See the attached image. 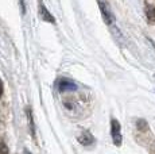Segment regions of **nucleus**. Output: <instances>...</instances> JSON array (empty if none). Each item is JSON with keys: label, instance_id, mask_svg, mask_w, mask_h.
I'll return each mask as SVG.
<instances>
[{"label": "nucleus", "instance_id": "7", "mask_svg": "<svg viewBox=\"0 0 155 154\" xmlns=\"http://www.w3.org/2000/svg\"><path fill=\"white\" fill-rule=\"evenodd\" d=\"M147 16L150 20H155V8L154 7H148L147 8Z\"/></svg>", "mask_w": 155, "mask_h": 154}, {"label": "nucleus", "instance_id": "1", "mask_svg": "<svg viewBox=\"0 0 155 154\" xmlns=\"http://www.w3.org/2000/svg\"><path fill=\"white\" fill-rule=\"evenodd\" d=\"M111 135H112V141L115 143V146H120L123 137H121V126L119 123V120L112 119L111 120Z\"/></svg>", "mask_w": 155, "mask_h": 154}, {"label": "nucleus", "instance_id": "8", "mask_svg": "<svg viewBox=\"0 0 155 154\" xmlns=\"http://www.w3.org/2000/svg\"><path fill=\"white\" fill-rule=\"evenodd\" d=\"M0 154H8V147L3 141H0Z\"/></svg>", "mask_w": 155, "mask_h": 154}, {"label": "nucleus", "instance_id": "4", "mask_svg": "<svg viewBox=\"0 0 155 154\" xmlns=\"http://www.w3.org/2000/svg\"><path fill=\"white\" fill-rule=\"evenodd\" d=\"M78 142L81 145H84V146H91V145L94 142V138H93V135H92L89 131H84L78 137Z\"/></svg>", "mask_w": 155, "mask_h": 154}, {"label": "nucleus", "instance_id": "5", "mask_svg": "<svg viewBox=\"0 0 155 154\" xmlns=\"http://www.w3.org/2000/svg\"><path fill=\"white\" fill-rule=\"evenodd\" d=\"M39 15H41L42 19L47 20V22H51V23L54 22V18H53L51 14L47 11V8L43 5V3H39Z\"/></svg>", "mask_w": 155, "mask_h": 154}, {"label": "nucleus", "instance_id": "9", "mask_svg": "<svg viewBox=\"0 0 155 154\" xmlns=\"http://www.w3.org/2000/svg\"><path fill=\"white\" fill-rule=\"evenodd\" d=\"M3 93V82H2V80H0V95Z\"/></svg>", "mask_w": 155, "mask_h": 154}, {"label": "nucleus", "instance_id": "6", "mask_svg": "<svg viewBox=\"0 0 155 154\" xmlns=\"http://www.w3.org/2000/svg\"><path fill=\"white\" fill-rule=\"evenodd\" d=\"M27 116H28V123H30V127H31V134H32V137H35V126H34V120H32L31 111H28V112H27Z\"/></svg>", "mask_w": 155, "mask_h": 154}, {"label": "nucleus", "instance_id": "3", "mask_svg": "<svg viewBox=\"0 0 155 154\" xmlns=\"http://www.w3.org/2000/svg\"><path fill=\"white\" fill-rule=\"evenodd\" d=\"M58 88L61 92H68V91H76L77 85L74 84L71 80L62 79V80H59V82H58Z\"/></svg>", "mask_w": 155, "mask_h": 154}, {"label": "nucleus", "instance_id": "2", "mask_svg": "<svg viewBox=\"0 0 155 154\" xmlns=\"http://www.w3.org/2000/svg\"><path fill=\"white\" fill-rule=\"evenodd\" d=\"M97 2H99V7H100V11H101V15H103L105 23L111 26L113 23V15L111 12V8H109L108 3H107L105 0H97Z\"/></svg>", "mask_w": 155, "mask_h": 154}, {"label": "nucleus", "instance_id": "10", "mask_svg": "<svg viewBox=\"0 0 155 154\" xmlns=\"http://www.w3.org/2000/svg\"><path fill=\"white\" fill-rule=\"evenodd\" d=\"M25 154H31V153H28V152H27V150H26V152H25Z\"/></svg>", "mask_w": 155, "mask_h": 154}]
</instances>
